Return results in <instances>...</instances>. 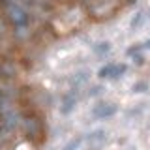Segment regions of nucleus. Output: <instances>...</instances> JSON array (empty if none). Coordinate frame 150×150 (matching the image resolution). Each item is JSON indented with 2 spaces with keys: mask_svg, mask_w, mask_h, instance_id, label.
Instances as JSON below:
<instances>
[{
  "mask_svg": "<svg viewBox=\"0 0 150 150\" xmlns=\"http://www.w3.org/2000/svg\"><path fill=\"white\" fill-rule=\"evenodd\" d=\"M126 69H128V66H126V64H107V66H103L100 71H98V75H100L101 79H105V77L118 79L122 73H126Z\"/></svg>",
  "mask_w": 150,
  "mask_h": 150,
  "instance_id": "1",
  "label": "nucleus"
},
{
  "mask_svg": "<svg viewBox=\"0 0 150 150\" xmlns=\"http://www.w3.org/2000/svg\"><path fill=\"white\" fill-rule=\"evenodd\" d=\"M116 112V105L115 103H101V105H98L96 109H94V118H109Z\"/></svg>",
  "mask_w": 150,
  "mask_h": 150,
  "instance_id": "2",
  "label": "nucleus"
},
{
  "mask_svg": "<svg viewBox=\"0 0 150 150\" xmlns=\"http://www.w3.org/2000/svg\"><path fill=\"white\" fill-rule=\"evenodd\" d=\"M9 17H11V21L15 23L17 26L26 25V13L23 11L19 6H9Z\"/></svg>",
  "mask_w": 150,
  "mask_h": 150,
  "instance_id": "3",
  "label": "nucleus"
},
{
  "mask_svg": "<svg viewBox=\"0 0 150 150\" xmlns=\"http://www.w3.org/2000/svg\"><path fill=\"white\" fill-rule=\"evenodd\" d=\"M88 143H90V146L94 150H98L103 143H105V131H103V129H98V131H94V133H90Z\"/></svg>",
  "mask_w": 150,
  "mask_h": 150,
  "instance_id": "4",
  "label": "nucleus"
},
{
  "mask_svg": "<svg viewBox=\"0 0 150 150\" xmlns=\"http://www.w3.org/2000/svg\"><path fill=\"white\" fill-rule=\"evenodd\" d=\"M75 103H77V94H75V92L66 94V96H64V101H62V112H64V115H68V112L73 111Z\"/></svg>",
  "mask_w": 150,
  "mask_h": 150,
  "instance_id": "5",
  "label": "nucleus"
},
{
  "mask_svg": "<svg viewBox=\"0 0 150 150\" xmlns=\"http://www.w3.org/2000/svg\"><path fill=\"white\" fill-rule=\"evenodd\" d=\"M81 143H83V139H81V137H77V139H73L71 143L66 144L64 150H75V148H79V144H81Z\"/></svg>",
  "mask_w": 150,
  "mask_h": 150,
  "instance_id": "6",
  "label": "nucleus"
},
{
  "mask_svg": "<svg viewBox=\"0 0 150 150\" xmlns=\"http://www.w3.org/2000/svg\"><path fill=\"white\" fill-rule=\"evenodd\" d=\"M109 49H111V43H107V41H105V43H100V45H96V53H98V54H103V53H107Z\"/></svg>",
  "mask_w": 150,
  "mask_h": 150,
  "instance_id": "7",
  "label": "nucleus"
},
{
  "mask_svg": "<svg viewBox=\"0 0 150 150\" xmlns=\"http://www.w3.org/2000/svg\"><path fill=\"white\" fill-rule=\"evenodd\" d=\"M98 92H101V86H96V88H92V92H90V94H92V96H96Z\"/></svg>",
  "mask_w": 150,
  "mask_h": 150,
  "instance_id": "8",
  "label": "nucleus"
},
{
  "mask_svg": "<svg viewBox=\"0 0 150 150\" xmlns=\"http://www.w3.org/2000/svg\"><path fill=\"white\" fill-rule=\"evenodd\" d=\"M144 47H148V49H150V40L146 41V43H144Z\"/></svg>",
  "mask_w": 150,
  "mask_h": 150,
  "instance_id": "9",
  "label": "nucleus"
}]
</instances>
